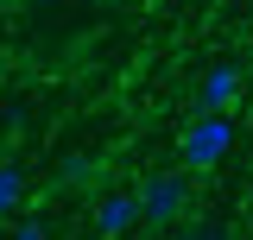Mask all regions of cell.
Returning a JSON list of instances; mask_svg holds the SVG:
<instances>
[{
    "instance_id": "cell-4",
    "label": "cell",
    "mask_w": 253,
    "mask_h": 240,
    "mask_svg": "<svg viewBox=\"0 0 253 240\" xmlns=\"http://www.w3.org/2000/svg\"><path fill=\"white\" fill-rule=\"evenodd\" d=\"M139 221H146L139 190H114V196H101V202H95V234H101V240H126Z\"/></svg>"
},
{
    "instance_id": "cell-1",
    "label": "cell",
    "mask_w": 253,
    "mask_h": 240,
    "mask_svg": "<svg viewBox=\"0 0 253 240\" xmlns=\"http://www.w3.org/2000/svg\"><path fill=\"white\" fill-rule=\"evenodd\" d=\"M228 152H234V114H196L184 126V139H177L184 171H215Z\"/></svg>"
},
{
    "instance_id": "cell-3",
    "label": "cell",
    "mask_w": 253,
    "mask_h": 240,
    "mask_svg": "<svg viewBox=\"0 0 253 240\" xmlns=\"http://www.w3.org/2000/svg\"><path fill=\"white\" fill-rule=\"evenodd\" d=\"M241 89H247L241 63H209V70H203V82H196V101H203V114H234Z\"/></svg>"
},
{
    "instance_id": "cell-7",
    "label": "cell",
    "mask_w": 253,
    "mask_h": 240,
    "mask_svg": "<svg viewBox=\"0 0 253 240\" xmlns=\"http://www.w3.org/2000/svg\"><path fill=\"white\" fill-rule=\"evenodd\" d=\"M190 240H228V234H221L215 221H196V228H190Z\"/></svg>"
},
{
    "instance_id": "cell-6",
    "label": "cell",
    "mask_w": 253,
    "mask_h": 240,
    "mask_svg": "<svg viewBox=\"0 0 253 240\" xmlns=\"http://www.w3.org/2000/svg\"><path fill=\"white\" fill-rule=\"evenodd\" d=\"M13 240H51V228H44L38 215H19V234H13Z\"/></svg>"
},
{
    "instance_id": "cell-5",
    "label": "cell",
    "mask_w": 253,
    "mask_h": 240,
    "mask_svg": "<svg viewBox=\"0 0 253 240\" xmlns=\"http://www.w3.org/2000/svg\"><path fill=\"white\" fill-rule=\"evenodd\" d=\"M19 202H26V171L19 164H0V221L19 215Z\"/></svg>"
},
{
    "instance_id": "cell-2",
    "label": "cell",
    "mask_w": 253,
    "mask_h": 240,
    "mask_svg": "<svg viewBox=\"0 0 253 240\" xmlns=\"http://www.w3.org/2000/svg\"><path fill=\"white\" fill-rule=\"evenodd\" d=\"M184 202H190V183L171 177V171H158V177L139 183V209H146V221H152V228H171V221L184 215Z\"/></svg>"
}]
</instances>
